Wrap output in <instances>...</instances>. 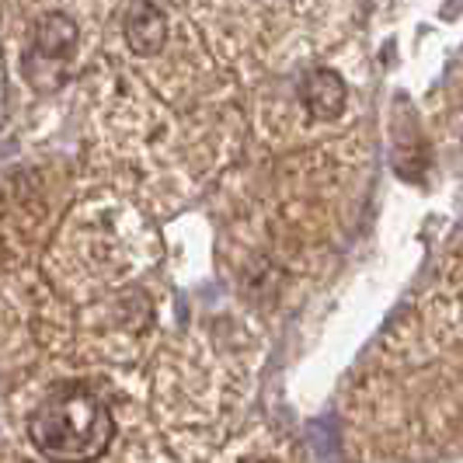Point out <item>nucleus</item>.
Returning a JSON list of instances; mask_svg holds the SVG:
<instances>
[{"mask_svg":"<svg viewBox=\"0 0 463 463\" xmlns=\"http://www.w3.org/2000/svg\"><path fill=\"white\" fill-rule=\"evenodd\" d=\"M28 439L52 463H91L109 453L116 418L84 383H60L28 418Z\"/></svg>","mask_w":463,"mask_h":463,"instance_id":"obj_1","label":"nucleus"},{"mask_svg":"<svg viewBox=\"0 0 463 463\" xmlns=\"http://www.w3.org/2000/svg\"><path fill=\"white\" fill-rule=\"evenodd\" d=\"M122 32L137 56H157L167 43V18L154 0H137L122 18Z\"/></svg>","mask_w":463,"mask_h":463,"instance_id":"obj_2","label":"nucleus"},{"mask_svg":"<svg viewBox=\"0 0 463 463\" xmlns=\"http://www.w3.org/2000/svg\"><path fill=\"white\" fill-rule=\"evenodd\" d=\"M77 39H80V28L63 11H46L32 24V52L52 63H67L77 49Z\"/></svg>","mask_w":463,"mask_h":463,"instance_id":"obj_3","label":"nucleus"},{"mask_svg":"<svg viewBox=\"0 0 463 463\" xmlns=\"http://www.w3.org/2000/svg\"><path fill=\"white\" fill-rule=\"evenodd\" d=\"M300 94H303L307 112L314 118H321V122H331V118H338L345 112L348 88H345V80H342V73H335V70H327V67L310 70V73L303 77Z\"/></svg>","mask_w":463,"mask_h":463,"instance_id":"obj_4","label":"nucleus"},{"mask_svg":"<svg viewBox=\"0 0 463 463\" xmlns=\"http://www.w3.org/2000/svg\"><path fill=\"white\" fill-rule=\"evenodd\" d=\"M255 463H269V460H255Z\"/></svg>","mask_w":463,"mask_h":463,"instance_id":"obj_5","label":"nucleus"}]
</instances>
